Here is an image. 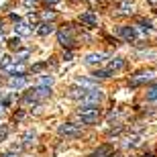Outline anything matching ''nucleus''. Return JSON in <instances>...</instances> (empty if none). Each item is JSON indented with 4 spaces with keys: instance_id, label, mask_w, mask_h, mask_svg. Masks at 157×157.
Segmentation results:
<instances>
[{
    "instance_id": "nucleus-1",
    "label": "nucleus",
    "mask_w": 157,
    "mask_h": 157,
    "mask_svg": "<svg viewBox=\"0 0 157 157\" xmlns=\"http://www.w3.org/2000/svg\"><path fill=\"white\" fill-rule=\"evenodd\" d=\"M78 118L84 124H96L100 121V108L98 106H78Z\"/></svg>"
},
{
    "instance_id": "nucleus-2",
    "label": "nucleus",
    "mask_w": 157,
    "mask_h": 157,
    "mask_svg": "<svg viewBox=\"0 0 157 157\" xmlns=\"http://www.w3.org/2000/svg\"><path fill=\"white\" fill-rule=\"evenodd\" d=\"M57 133L65 139H78V137H82V127L76 122H63L57 127Z\"/></svg>"
},
{
    "instance_id": "nucleus-3",
    "label": "nucleus",
    "mask_w": 157,
    "mask_h": 157,
    "mask_svg": "<svg viewBox=\"0 0 157 157\" xmlns=\"http://www.w3.org/2000/svg\"><path fill=\"white\" fill-rule=\"evenodd\" d=\"M102 98H104L102 90H100V88H94V90H88L86 96L78 102V106H98L100 102H102Z\"/></svg>"
},
{
    "instance_id": "nucleus-4",
    "label": "nucleus",
    "mask_w": 157,
    "mask_h": 157,
    "mask_svg": "<svg viewBox=\"0 0 157 157\" xmlns=\"http://www.w3.org/2000/svg\"><path fill=\"white\" fill-rule=\"evenodd\" d=\"M57 39L59 43L63 47H74V43H76V37H74V29H71V25H67V27H63V29L57 31Z\"/></svg>"
},
{
    "instance_id": "nucleus-5",
    "label": "nucleus",
    "mask_w": 157,
    "mask_h": 157,
    "mask_svg": "<svg viewBox=\"0 0 157 157\" xmlns=\"http://www.w3.org/2000/svg\"><path fill=\"white\" fill-rule=\"evenodd\" d=\"M151 80H155V71L143 70V71H137L135 76H131L128 84L131 86H143V84H147V82H151Z\"/></svg>"
},
{
    "instance_id": "nucleus-6",
    "label": "nucleus",
    "mask_w": 157,
    "mask_h": 157,
    "mask_svg": "<svg viewBox=\"0 0 157 157\" xmlns=\"http://www.w3.org/2000/svg\"><path fill=\"white\" fill-rule=\"evenodd\" d=\"M117 35L122 37L127 43H135V41L139 39L137 27H131V25H122V27H118V29H117Z\"/></svg>"
},
{
    "instance_id": "nucleus-7",
    "label": "nucleus",
    "mask_w": 157,
    "mask_h": 157,
    "mask_svg": "<svg viewBox=\"0 0 157 157\" xmlns=\"http://www.w3.org/2000/svg\"><path fill=\"white\" fill-rule=\"evenodd\" d=\"M104 59H108V53H104V51H94V53H88L86 57H84V65L94 67V65H100Z\"/></svg>"
},
{
    "instance_id": "nucleus-8",
    "label": "nucleus",
    "mask_w": 157,
    "mask_h": 157,
    "mask_svg": "<svg viewBox=\"0 0 157 157\" xmlns=\"http://www.w3.org/2000/svg\"><path fill=\"white\" fill-rule=\"evenodd\" d=\"M27 76L25 74H12V76H8V88H12V90H21V88L27 86Z\"/></svg>"
},
{
    "instance_id": "nucleus-9",
    "label": "nucleus",
    "mask_w": 157,
    "mask_h": 157,
    "mask_svg": "<svg viewBox=\"0 0 157 157\" xmlns=\"http://www.w3.org/2000/svg\"><path fill=\"white\" fill-rule=\"evenodd\" d=\"M80 23H84L88 29H96L98 27V14L96 12H84V14H80Z\"/></svg>"
},
{
    "instance_id": "nucleus-10",
    "label": "nucleus",
    "mask_w": 157,
    "mask_h": 157,
    "mask_svg": "<svg viewBox=\"0 0 157 157\" xmlns=\"http://www.w3.org/2000/svg\"><path fill=\"white\" fill-rule=\"evenodd\" d=\"M14 33H17L18 37H29V35H33V27H31L27 21H17V25H14Z\"/></svg>"
},
{
    "instance_id": "nucleus-11",
    "label": "nucleus",
    "mask_w": 157,
    "mask_h": 157,
    "mask_svg": "<svg viewBox=\"0 0 157 157\" xmlns=\"http://www.w3.org/2000/svg\"><path fill=\"white\" fill-rule=\"evenodd\" d=\"M141 143H143V137H141L139 133H133L131 137H127V139H124L122 147H124V149H137Z\"/></svg>"
},
{
    "instance_id": "nucleus-12",
    "label": "nucleus",
    "mask_w": 157,
    "mask_h": 157,
    "mask_svg": "<svg viewBox=\"0 0 157 157\" xmlns=\"http://www.w3.org/2000/svg\"><path fill=\"white\" fill-rule=\"evenodd\" d=\"M86 88H82V86H78V84H74V86L70 88V92H67V98H71V100H78L80 102L84 96H86Z\"/></svg>"
},
{
    "instance_id": "nucleus-13",
    "label": "nucleus",
    "mask_w": 157,
    "mask_h": 157,
    "mask_svg": "<svg viewBox=\"0 0 157 157\" xmlns=\"http://www.w3.org/2000/svg\"><path fill=\"white\" fill-rule=\"evenodd\" d=\"M112 76H114V71L108 70V67H104V70H94L90 78H94V80L98 82V80H110Z\"/></svg>"
},
{
    "instance_id": "nucleus-14",
    "label": "nucleus",
    "mask_w": 157,
    "mask_h": 157,
    "mask_svg": "<svg viewBox=\"0 0 157 157\" xmlns=\"http://www.w3.org/2000/svg\"><path fill=\"white\" fill-rule=\"evenodd\" d=\"M108 70H112V71H121V70H124L127 67V59H122V57H114V59H110L108 61V65H106Z\"/></svg>"
},
{
    "instance_id": "nucleus-15",
    "label": "nucleus",
    "mask_w": 157,
    "mask_h": 157,
    "mask_svg": "<svg viewBox=\"0 0 157 157\" xmlns=\"http://www.w3.org/2000/svg\"><path fill=\"white\" fill-rule=\"evenodd\" d=\"M53 31H55L53 23H41V25H37V35H39V37H47V35H51Z\"/></svg>"
},
{
    "instance_id": "nucleus-16",
    "label": "nucleus",
    "mask_w": 157,
    "mask_h": 157,
    "mask_svg": "<svg viewBox=\"0 0 157 157\" xmlns=\"http://www.w3.org/2000/svg\"><path fill=\"white\" fill-rule=\"evenodd\" d=\"M76 84L82 88H86V90H94V88H98L96 80L94 78H76Z\"/></svg>"
},
{
    "instance_id": "nucleus-17",
    "label": "nucleus",
    "mask_w": 157,
    "mask_h": 157,
    "mask_svg": "<svg viewBox=\"0 0 157 157\" xmlns=\"http://www.w3.org/2000/svg\"><path fill=\"white\" fill-rule=\"evenodd\" d=\"M108 155H112V147L110 145H102V147H98L90 157H108Z\"/></svg>"
},
{
    "instance_id": "nucleus-18",
    "label": "nucleus",
    "mask_w": 157,
    "mask_h": 157,
    "mask_svg": "<svg viewBox=\"0 0 157 157\" xmlns=\"http://www.w3.org/2000/svg\"><path fill=\"white\" fill-rule=\"evenodd\" d=\"M35 141H37V133L35 131H27L23 137V147H31V145H35Z\"/></svg>"
},
{
    "instance_id": "nucleus-19",
    "label": "nucleus",
    "mask_w": 157,
    "mask_h": 157,
    "mask_svg": "<svg viewBox=\"0 0 157 157\" xmlns=\"http://www.w3.org/2000/svg\"><path fill=\"white\" fill-rule=\"evenodd\" d=\"M29 55H31V49H17V53H14V59H12V61H18V63H25Z\"/></svg>"
},
{
    "instance_id": "nucleus-20",
    "label": "nucleus",
    "mask_w": 157,
    "mask_h": 157,
    "mask_svg": "<svg viewBox=\"0 0 157 157\" xmlns=\"http://www.w3.org/2000/svg\"><path fill=\"white\" fill-rule=\"evenodd\" d=\"M55 17H57V12L51 10V8H47V10L41 12V21H43V23H53V21H55Z\"/></svg>"
},
{
    "instance_id": "nucleus-21",
    "label": "nucleus",
    "mask_w": 157,
    "mask_h": 157,
    "mask_svg": "<svg viewBox=\"0 0 157 157\" xmlns=\"http://www.w3.org/2000/svg\"><path fill=\"white\" fill-rule=\"evenodd\" d=\"M135 12V6H133V2H128V0H124L121 4V14H133Z\"/></svg>"
},
{
    "instance_id": "nucleus-22",
    "label": "nucleus",
    "mask_w": 157,
    "mask_h": 157,
    "mask_svg": "<svg viewBox=\"0 0 157 157\" xmlns=\"http://www.w3.org/2000/svg\"><path fill=\"white\" fill-rule=\"evenodd\" d=\"M145 96H147V100L155 102V100H157V84H153V86H149V88H147Z\"/></svg>"
},
{
    "instance_id": "nucleus-23",
    "label": "nucleus",
    "mask_w": 157,
    "mask_h": 157,
    "mask_svg": "<svg viewBox=\"0 0 157 157\" xmlns=\"http://www.w3.org/2000/svg\"><path fill=\"white\" fill-rule=\"evenodd\" d=\"M137 25H139V29L147 31V33H151V31H153V25H151V21H147V18H139V21H137Z\"/></svg>"
},
{
    "instance_id": "nucleus-24",
    "label": "nucleus",
    "mask_w": 157,
    "mask_h": 157,
    "mask_svg": "<svg viewBox=\"0 0 157 157\" xmlns=\"http://www.w3.org/2000/svg\"><path fill=\"white\" fill-rule=\"evenodd\" d=\"M21 45H23V41H21V37H12L10 41H8V49H12V51H17V49H21Z\"/></svg>"
},
{
    "instance_id": "nucleus-25",
    "label": "nucleus",
    "mask_w": 157,
    "mask_h": 157,
    "mask_svg": "<svg viewBox=\"0 0 157 157\" xmlns=\"http://www.w3.org/2000/svg\"><path fill=\"white\" fill-rule=\"evenodd\" d=\"M51 84H53V76L43 74V76L39 78V86H49V88H51Z\"/></svg>"
},
{
    "instance_id": "nucleus-26",
    "label": "nucleus",
    "mask_w": 157,
    "mask_h": 157,
    "mask_svg": "<svg viewBox=\"0 0 157 157\" xmlns=\"http://www.w3.org/2000/svg\"><path fill=\"white\" fill-rule=\"evenodd\" d=\"M8 133H10V128H8V124H0V143H2V141H6Z\"/></svg>"
},
{
    "instance_id": "nucleus-27",
    "label": "nucleus",
    "mask_w": 157,
    "mask_h": 157,
    "mask_svg": "<svg viewBox=\"0 0 157 157\" xmlns=\"http://www.w3.org/2000/svg\"><path fill=\"white\" fill-rule=\"evenodd\" d=\"M122 128H124L122 124H118L117 128H110V131H108V137H117V135H121V133H122Z\"/></svg>"
},
{
    "instance_id": "nucleus-28",
    "label": "nucleus",
    "mask_w": 157,
    "mask_h": 157,
    "mask_svg": "<svg viewBox=\"0 0 157 157\" xmlns=\"http://www.w3.org/2000/svg\"><path fill=\"white\" fill-rule=\"evenodd\" d=\"M47 65H49V61H41V63H35V65H33V71H41L43 67H47Z\"/></svg>"
},
{
    "instance_id": "nucleus-29",
    "label": "nucleus",
    "mask_w": 157,
    "mask_h": 157,
    "mask_svg": "<svg viewBox=\"0 0 157 157\" xmlns=\"http://www.w3.org/2000/svg\"><path fill=\"white\" fill-rule=\"evenodd\" d=\"M0 157H18V151H14V149H10V151H4V153H0Z\"/></svg>"
},
{
    "instance_id": "nucleus-30",
    "label": "nucleus",
    "mask_w": 157,
    "mask_h": 157,
    "mask_svg": "<svg viewBox=\"0 0 157 157\" xmlns=\"http://www.w3.org/2000/svg\"><path fill=\"white\" fill-rule=\"evenodd\" d=\"M71 57H74L71 49H65V51H63V59H65V61H71Z\"/></svg>"
},
{
    "instance_id": "nucleus-31",
    "label": "nucleus",
    "mask_w": 157,
    "mask_h": 157,
    "mask_svg": "<svg viewBox=\"0 0 157 157\" xmlns=\"http://www.w3.org/2000/svg\"><path fill=\"white\" fill-rule=\"evenodd\" d=\"M45 2H47V4H57L59 0H45Z\"/></svg>"
},
{
    "instance_id": "nucleus-32",
    "label": "nucleus",
    "mask_w": 157,
    "mask_h": 157,
    "mask_svg": "<svg viewBox=\"0 0 157 157\" xmlns=\"http://www.w3.org/2000/svg\"><path fill=\"white\" fill-rule=\"evenodd\" d=\"M143 157H155V155H151V153H145V155H143Z\"/></svg>"
},
{
    "instance_id": "nucleus-33",
    "label": "nucleus",
    "mask_w": 157,
    "mask_h": 157,
    "mask_svg": "<svg viewBox=\"0 0 157 157\" xmlns=\"http://www.w3.org/2000/svg\"><path fill=\"white\" fill-rule=\"evenodd\" d=\"M108 157H114V155H108Z\"/></svg>"
},
{
    "instance_id": "nucleus-34",
    "label": "nucleus",
    "mask_w": 157,
    "mask_h": 157,
    "mask_svg": "<svg viewBox=\"0 0 157 157\" xmlns=\"http://www.w3.org/2000/svg\"><path fill=\"white\" fill-rule=\"evenodd\" d=\"M33 2H37V0H33Z\"/></svg>"
}]
</instances>
